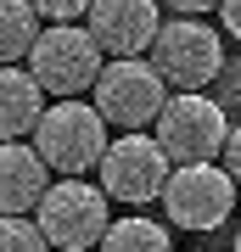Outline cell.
Listing matches in <instances>:
<instances>
[{
    "mask_svg": "<svg viewBox=\"0 0 241 252\" xmlns=\"http://www.w3.org/2000/svg\"><path fill=\"white\" fill-rule=\"evenodd\" d=\"M28 6H34L39 23H79L90 11V0H28Z\"/></svg>",
    "mask_w": 241,
    "mask_h": 252,
    "instance_id": "9a60e30c",
    "label": "cell"
},
{
    "mask_svg": "<svg viewBox=\"0 0 241 252\" xmlns=\"http://www.w3.org/2000/svg\"><path fill=\"white\" fill-rule=\"evenodd\" d=\"M96 107L107 124H118L129 135V129H152V118L163 112V101H169V84L157 79V67L146 62V56H112V62H101L96 73Z\"/></svg>",
    "mask_w": 241,
    "mask_h": 252,
    "instance_id": "8992f818",
    "label": "cell"
},
{
    "mask_svg": "<svg viewBox=\"0 0 241 252\" xmlns=\"http://www.w3.org/2000/svg\"><path fill=\"white\" fill-rule=\"evenodd\" d=\"M28 146L39 152V162L51 174L84 180V174L101 162V152H107V118L90 107V101H51V107L39 112Z\"/></svg>",
    "mask_w": 241,
    "mask_h": 252,
    "instance_id": "6da1fadb",
    "label": "cell"
},
{
    "mask_svg": "<svg viewBox=\"0 0 241 252\" xmlns=\"http://www.w3.org/2000/svg\"><path fill=\"white\" fill-rule=\"evenodd\" d=\"M39 39V17L28 0H0V67L23 62L28 45Z\"/></svg>",
    "mask_w": 241,
    "mask_h": 252,
    "instance_id": "4fadbf2b",
    "label": "cell"
},
{
    "mask_svg": "<svg viewBox=\"0 0 241 252\" xmlns=\"http://www.w3.org/2000/svg\"><path fill=\"white\" fill-rule=\"evenodd\" d=\"M34 224L45 235V247H56V252H96V241L112 224V202L90 180H56V185H45Z\"/></svg>",
    "mask_w": 241,
    "mask_h": 252,
    "instance_id": "7a4b0ae2",
    "label": "cell"
},
{
    "mask_svg": "<svg viewBox=\"0 0 241 252\" xmlns=\"http://www.w3.org/2000/svg\"><path fill=\"white\" fill-rule=\"evenodd\" d=\"M28 79L39 84L51 101H79L90 84H96V73L107 56L96 51V39L84 34V28H73V23H51V28H39V39L28 45Z\"/></svg>",
    "mask_w": 241,
    "mask_h": 252,
    "instance_id": "277c9868",
    "label": "cell"
},
{
    "mask_svg": "<svg viewBox=\"0 0 241 252\" xmlns=\"http://www.w3.org/2000/svg\"><path fill=\"white\" fill-rule=\"evenodd\" d=\"M219 168L224 174H230V180H236V190H241V124H230V135H224V146H219Z\"/></svg>",
    "mask_w": 241,
    "mask_h": 252,
    "instance_id": "e0dca14e",
    "label": "cell"
},
{
    "mask_svg": "<svg viewBox=\"0 0 241 252\" xmlns=\"http://www.w3.org/2000/svg\"><path fill=\"white\" fill-rule=\"evenodd\" d=\"M163 28L157 0H90L84 34L96 39L101 56H146Z\"/></svg>",
    "mask_w": 241,
    "mask_h": 252,
    "instance_id": "9c48e42d",
    "label": "cell"
},
{
    "mask_svg": "<svg viewBox=\"0 0 241 252\" xmlns=\"http://www.w3.org/2000/svg\"><path fill=\"white\" fill-rule=\"evenodd\" d=\"M101 174V190H107V202H124V207H146L163 196V185H169L174 162L163 157V146L146 135V129H129V135L107 140V152L96 162Z\"/></svg>",
    "mask_w": 241,
    "mask_h": 252,
    "instance_id": "52a82bcc",
    "label": "cell"
},
{
    "mask_svg": "<svg viewBox=\"0 0 241 252\" xmlns=\"http://www.w3.org/2000/svg\"><path fill=\"white\" fill-rule=\"evenodd\" d=\"M236 252H241V230H236Z\"/></svg>",
    "mask_w": 241,
    "mask_h": 252,
    "instance_id": "ffe728a7",
    "label": "cell"
},
{
    "mask_svg": "<svg viewBox=\"0 0 241 252\" xmlns=\"http://www.w3.org/2000/svg\"><path fill=\"white\" fill-rule=\"evenodd\" d=\"M45 112V90L28 79V67H0V140H28Z\"/></svg>",
    "mask_w": 241,
    "mask_h": 252,
    "instance_id": "8fae6325",
    "label": "cell"
},
{
    "mask_svg": "<svg viewBox=\"0 0 241 252\" xmlns=\"http://www.w3.org/2000/svg\"><path fill=\"white\" fill-rule=\"evenodd\" d=\"M163 213H169V224L179 230H219L230 224V207H236V180L219 168V162H174L169 185H163Z\"/></svg>",
    "mask_w": 241,
    "mask_h": 252,
    "instance_id": "ba28073f",
    "label": "cell"
},
{
    "mask_svg": "<svg viewBox=\"0 0 241 252\" xmlns=\"http://www.w3.org/2000/svg\"><path fill=\"white\" fill-rule=\"evenodd\" d=\"M146 62L157 67V79L169 84V95L174 90H207L219 79V67H224V39L202 17H174V23L157 28Z\"/></svg>",
    "mask_w": 241,
    "mask_h": 252,
    "instance_id": "5b68a950",
    "label": "cell"
},
{
    "mask_svg": "<svg viewBox=\"0 0 241 252\" xmlns=\"http://www.w3.org/2000/svg\"><path fill=\"white\" fill-rule=\"evenodd\" d=\"M157 6H169L174 17H202V11H213L219 0H157Z\"/></svg>",
    "mask_w": 241,
    "mask_h": 252,
    "instance_id": "d6986e66",
    "label": "cell"
},
{
    "mask_svg": "<svg viewBox=\"0 0 241 252\" xmlns=\"http://www.w3.org/2000/svg\"><path fill=\"white\" fill-rule=\"evenodd\" d=\"M0 252H51L28 213H0Z\"/></svg>",
    "mask_w": 241,
    "mask_h": 252,
    "instance_id": "5bb4252c",
    "label": "cell"
},
{
    "mask_svg": "<svg viewBox=\"0 0 241 252\" xmlns=\"http://www.w3.org/2000/svg\"><path fill=\"white\" fill-rule=\"evenodd\" d=\"M213 84H219V95H213V101H219L230 118H241V62L219 67V79H213Z\"/></svg>",
    "mask_w": 241,
    "mask_h": 252,
    "instance_id": "2e32d148",
    "label": "cell"
},
{
    "mask_svg": "<svg viewBox=\"0 0 241 252\" xmlns=\"http://www.w3.org/2000/svg\"><path fill=\"white\" fill-rule=\"evenodd\" d=\"M51 168L39 162V152L28 140H0V213H34Z\"/></svg>",
    "mask_w": 241,
    "mask_h": 252,
    "instance_id": "30bf717a",
    "label": "cell"
},
{
    "mask_svg": "<svg viewBox=\"0 0 241 252\" xmlns=\"http://www.w3.org/2000/svg\"><path fill=\"white\" fill-rule=\"evenodd\" d=\"M96 252H174V241H169V224H157L146 213H124V219L107 224Z\"/></svg>",
    "mask_w": 241,
    "mask_h": 252,
    "instance_id": "7c38bea8",
    "label": "cell"
},
{
    "mask_svg": "<svg viewBox=\"0 0 241 252\" xmlns=\"http://www.w3.org/2000/svg\"><path fill=\"white\" fill-rule=\"evenodd\" d=\"M224 135H230V112L207 90H174L152 118V140L169 162H219Z\"/></svg>",
    "mask_w": 241,
    "mask_h": 252,
    "instance_id": "3957f363",
    "label": "cell"
},
{
    "mask_svg": "<svg viewBox=\"0 0 241 252\" xmlns=\"http://www.w3.org/2000/svg\"><path fill=\"white\" fill-rule=\"evenodd\" d=\"M219 28H230V39H241V0H219Z\"/></svg>",
    "mask_w": 241,
    "mask_h": 252,
    "instance_id": "ac0fdd59",
    "label": "cell"
}]
</instances>
